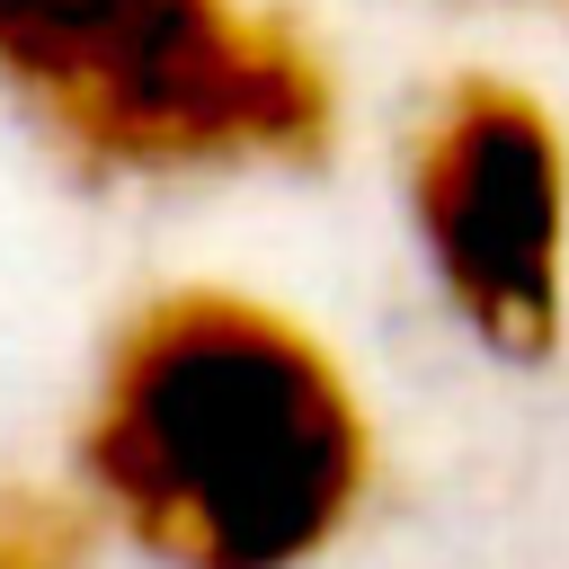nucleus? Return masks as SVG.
Segmentation results:
<instances>
[{"label": "nucleus", "mask_w": 569, "mask_h": 569, "mask_svg": "<svg viewBox=\"0 0 569 569\" xmlns=\"http://www.w3.org/2000/svg\"><path fill=\"white\" fill-rule=\"evenodd\" d=\"M418 267L462 338L542 365L569 338V124L516 71H445L400 133Z\"/></svg>", "instance_id": "3"}, {"label": "nucleus", "mask_w": 569, "mask_h": 569, "mask_svg": "<svg viewBox=\"0 0 569 569\" xmlns=\"http://www.w3.org/2000/svg\"><path fill=\"white\" fill-rule=\"evenodd\" d=\"M71 471L151 569H320L382 471L347 356L249 284L142 293L89 382Z\"/></svg>", "instance_id": "1"}, {"label": "nucleus", "mask_w": 569, "mask_h": 569, "mask_svg": "<svg viewBox=\"0 0 569 569\" xmlns=\"http://www.w3.org/2000/svg\"><path fill=\"white\" fill-rule=\"evenodd\" d=\"M107 516L71 480H0V569H98Z\"/></svg>", "instance_id": "4"}, {"label": "nucleus", "mask_w": 569, "mask_h": 569, "mask_svg": "<svg viewBox=\"0 0 569 569\" xmlns=\"http://www.w3.org/2000/svg\"><path fill=\"white\" fill-rule=\"evenodd\" d=\"M0 98L116 187L320 169L347 124L329 44L276 0H0Z\"/></svg>", "instance_id": "2"}]
</instances>
